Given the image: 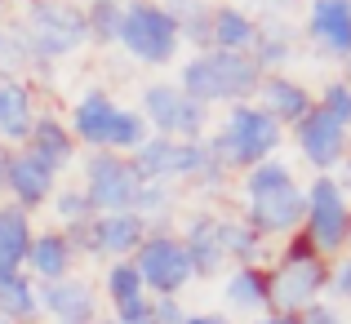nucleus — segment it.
Masks as SVG:
<instances>
[{"instance_id":"cd10ccee","label":"nucleus","mask_w":351,"mask_h":324,"mask_svg":"<svg viewBox=\"0 0 351 324\" xmlns=\"http://www.w3.org/2000/svg\"><path fill=\"white\" fill-rule=\"evenodd\" d=\"M160 5L173 18V27H178L182 49H191V53L209 49V23H214V5L209 0H160Z\"/></svg>"},{"instance_id":"2f4dec72","label":"nucleus","mask_w":351,"mask_h":324,"mask_svg":"<svg viewBox=\"0 0 351 324\" xmlns=\"http://www.w3.org/2000/svg\"><path fill=\"white\" fill-rule=\"evenodd\" d=\"M49 209H53V218H58V227H76V222L94 218V205H89V196L80 191V182H67V187L53 191Z\"/></svg>"},{"instance_id":"3c124183","label":"nucleus","mask_w":351,"mask_h":324,"mask_svg":"<svg viewBox=\"0 0 351 324\" xmlns=\"http://www.w3.org/2000/svg\"><path fill=\"white\" fill-rule=\"evenodd\" d=\"M0 205H5V200H0Z\"/></svg>"},{"instance_id":"8fccbe9b","label":"nucleus","mask_w":351,"mask_h":324,"mask_svg":"<svg viewBox=\"0 0 351 324\" xmlns=\"http://www.w3.org/2000/svg\"><path fill=\"white\" fill-rule=\"evenodd\" d=\"M76 5H94V0H76Z\"/></svg>"},{"instance_id":"f704fd0d","label":"nucleus","mask_w":351,"mask_h":324,"mask_svg":"<svg viewBox=\"0 0 351 324\" xmlns=\"http://www.w3.org/2000/svg\"><path fill=\"white\" fill-rule=\"evenodd\" d=\"M329 298H334V307L338 302H351V253L329 262Z\"/></svg>"},{"instance_id":"ddd939ff","label":"nucleus","mask_w":351,"mask_h":324,"mask_svg":"<svg viewBox=\"0 0 351 324\" xmlns=\"http://www.w3.org/2000/svg\"><path fill=\"white\" fill-rule=\"evenodd\" d=\"M129 262L138 266L143 289L152 293V298H182V289L196 280L178 231H152V236L138 245V253L129 258Z\"/></svg>"},{"instance_id":"0eeeda50","label":"nucleus","mask_w":351,"mask_h":324,"mask_svg":"<svg viewBox=\"0 0 351 324\" xmlns=\"http://www.w3.org/2000/svg\"><path fill=\"white\" fill-rule=\"evenodd\" d=\"M116 49H125V58L138 62V67L160 71V67H173L182 58V36L173 27V18L165 14L160 0H125Z\"/></svg>"},{"instance_id":"a19ab883","label":"nucleus","mask_w":351,"mask_h":324,"mask_svg":"<svg viewBox=\"0 0 351 324\" xmlns=\"http://www.w3.org/2000/svg\"><path fill=\"white\" fill-rule=\"evenodd\" d=\"M182 324H236L227 311H187V320Z\"/></svg>"},{"instance_id":"7ed1b4c3","label":"nucleus","mask_w":351,"mask_h":324,"mask_svg":"<svg viewBox=\"0 0 351 324\" xmlns=\"http://www.w3.org/2000/svg\"><path fill=\"white\" fill-rule=\"evenodd\" d=\"M134 169L143 182H187L191 191H223L232 182V169L218 160V151L209 147V134L196 138V142H173V138H147L134 155Z\"/></svg>"},{"instance_id":"2eb2a0df","label":"nucleus","mask_w":351,"mask_h":324,"mask_svg":"<svg viewBox=\"0 0 351 324\" xmlns=\"http://www.w3.org/2000/svg\"><path fill=\"white\" fill-rule=\"evenodd\" d=\"M285 142H293L298 160L307 164L311 173H338V164L347 160V147H351V129H343L320 107H311L307 116L285 134Z\"/></svg>"},{"instance_id":"4c0bfd02","label":"nucleus","mask_w":351,"mask_h":324,"mask_svg":"<svg viewBox=\"0 0 351 324\" xmlns=\"http://www.w3.org/2000/svg\"><path fill=\"white\" fill-rule=\"evenodd\" d=\"M276 258H316V245H311L302 231H293L289 240H280V253Z\"/></svg>"},{"instance_id":"6ab92c4d","label":"nucleus","mask_w":351,"mask_h":324,"mask_svg":"<svg viewBox=\"0 0 351 324\" xmlns=\"http://www.w3.org/2000/svg\"><path fill=\"white\" fill-rule=\"evenodd\" d=\"M40 120V94L27 76H0V147H23Z\"/></svg>"},{"instance_id":"6e6552de","label":"nucleus","mask_w":351,"mask_h":324,"mask_svg":"<svg viewBox=\"0 0 351 324\" xmlns=\"http://www.w3.org/2000/svg\"><path fill=\"white\" fill-rule=\"evenodd\" d=\"M138 111H143L152 138L196 142V138L209 134V107H200L191 94H182L178 80H152V85H143Z\"/></svg>"},{"instance_id":"c9c22d12","label":"nucleus","mask_w":351,"mask_h":324,"mask_svg":"<svg viewBox=\"0 0 351 324\" xmlns=\"http://www.w3.org/2000/svg\"><path fill=\"white\" fill-rule=\"evenodd\" d=\"M152 316H156V324H182L187 307H182V298H152Z\"/></svg>"},{"instance_id":"20e7f679","label":"nucleus","mask_w":351,"mask_h":324,"mask_svg":"<svg viewBox=\"0 0 351 324\" xmlns=\"http://www.w3.org/2000/svg\"><path fill=\"white\" fill-rule=\"evenodd\" d=\"M14 27L27 49V62L45 67V71L76 58L80 49H89L85 5H76V0H36V5H23Z\"/></svg>"},{"instance_id":"a18cd8bd","label":"nucleus","mask_w":351,"mask_h":324,"mask_svg":"<svg viewBox=\"0 0 351 324\" xmlns=\"http://www.w3.org/2000/svg\"><path fill=\"white\" fill-rule=\"evenodd\" d=\"M98 324H120V320H116V316H103V320H98Z\"/></svg>"},{"instance_id":"39448f33","label":"nucleus","mask_w":351,"mask_h":324,"mask_svg":"<svg viewBox=\"0 0 351 324\" xmlns=\"http://www.w3.org/2000/svg\"><path fill=\"white\" fill-rule=\"evenodd\" d=\"M182 94H191L200 107H236L254 103L263 89V71L254 67L249 53H223V49H200L187 53L173 76Z\"/></svg>"},{"instance_id":"09e8293b","label":"nucleus","mask_w":351,"mask_h":324,"mask_svg":"<svg viewBox=\"0 0 351 324\" xmlns=\"http://www.w3.org/2000/svg\"><path fill=\"white\" fill-rule=\"evenodd\" d=\"M9 5H14V0H9ZM18 5H36V0H18Z\"/></svg>"},{"instance_id":"c85d7f7f","label":"nucleus","mask_w":351,"mask_h":324,"mask_svg":"<svg viewBox=\"0 0 351 324\" xmlns=\"http://www.w3.org/2000/svg\"><path fill=\"white\" fill-rule=\"evenodd\" d=\"M103 298H107V307H112V316H125V311H134L138 302H147L152 293L143 289L138 266L125 258V262H107V271H103Z\"/></svg>"},{"instance_id":"412c9836","label":"nucleus","mask_w":351,"mask_h":324,"mask_svg":"<svg viewBox=\"0 0 351 324\" xmlns=\"http://www.w3.org/2000/svg\"><path fill=\"white\" fill-rule=\"evenodd\" d=\"M258 107L267 111V116L276 120V125L289 134L293 125H298L302 116H307L311 107H316V94H311L307 85H302L298 76H289V71H280V76H263V89H258L254 98Z\"/></svg>"},{"instance_id":"bb28decb","label":"nucleus","mask_w":351,"mask_h":324,"mask_svg":"<svg viewBox=\"0 0 351 324\" xmlns=\"http://www.w3.org/2000/svg\"><path fill=\"white\" fill-rule=\"evenodd\" d=\"M0 320L5 324H40V298L27 271L0 275Z\"/></svg>"},{"instance_id":"473e14b6","label":"nucleus","mask_w":351,"mask_h":324,"mask_svg":"<svg viewBox=\"0 0 351 324\" xmlns=\"http://www.w3.org/2000/svg\"><path fill=\"white\" fill-rule=\"evenodd\" d=\"M316 107L325 111V116H334L343 129H351V85H347L343 76H334V80H325V85H320Z\"/></svg>"},{"instance_id":"37998d69","label":"nucleus","mask_w":351,"mask_h":324,"mask_svg":"<svg viewBox=\"0 0 351 324\" xmlns=\"http://www.w3.org/2000/svg\"><path fill=\"white\" fill-rule=\"evenodd\" d=\"M245 324H298V316H280V311H267V316L245 320Z\"/></svg>"},{"instance_id":"4468645a","label":"nucleus","mask_w":351,"mask_h":324,"mask_svg":"<svg viewBox=\"0 0 351 324\" xmlns=\"http://www.w3.org/2000/svg\"><path fill=\"white\" fill-rule=\"evenodd\" d=\"M58 173L49 164H40L27 147H0V200L18 205L23 214H36L53 200L58 191Z\"/></svg>"},{"instance_id":"f8f14e48","label":"nucleus","mask_w":351,"mask_h":324,"mask_svg":"<svg viewBox=\"0 0 351 324\" xmlns=\"http://www.w3.org/2000/svg\"><path fill=\"white\" fill-rule=\"evenodd\" d=\"M271 280V311L302 316L316 302H329V258H276L267 262Z\"/></svg>"},{"instance_id":"423d86ee","label":"nucleus","mask_w":351,"mask_h":324,"mask_svg":"<svg viewBox=\"0 0 351 324\" xmlns=\"http://www.w3.org/2000/svg\"><path fill=\"white\" fill-rule=\"evenodd\" d=\"M209 147L218 151V160L232 173H249L263 160H276V155H280L285 129L258 103H236V107H227L223 125L209 134Z\"/></svg>"},{"instance_id":"a878e982","label":"nucleus","mask_w":351,"mask_h":324,"mask_svg":"<svg viewBox=\"0 0 351 324\" xmlns=\"http://www.w3.org/2000/svg\"><path fill=\"white\" fill-rule=\"evenodd\" d=\"M32 214H23L18 205H0V275L23 271L27 249H32Z\"/></svg>"},{"instance_id":"72a5a7b5","label":"nucleus","mask_w":351,"mask_h":324,"mask_svg":"<svg viewBox=\"0 0 351 324\" xmlns=\"http://www.w3.org/2000/svg\"><path fill=\"white\" fill-rule=\"evenodd\" d=\"M32 67L27 62V49L18 40V27L14 23H0V76H23Z\"/></svg>"},{"instance_id":"79ce46f5","label":"nucleus","mask_w":351,"mask_h":324,"mask_svg":"<svg viewBox=\"0 0 351 324\" xmlns=\"http://www.w3.org/2000/svg\"><path fill=\"white\" fill-rule=\"evenodd\" d=\"M334 178H338V187H343L347 196H351V147H347V160L338 164V173H334Z\"/></svg>"},{"instance_id":"49530a36","label":"nucleus","mask_w":351,"mask_h":324,"mask_svg":"<svg viewBox=\"0 0 351 324\" xmlns=\"http://www.w3.org/2000/svg\"><path fill=\"white\" fill-rule=\"evenodd\" d=\"M9 14V0H0V18H5Z\"/></svg>"},{"instance_id":"603ef678","label":"nucleus","mask_w":351,"mask_h":324,"mask_svg":"<svg viewBox=\"0 0 351 324\" xmlns=\"http://www.w3.org/2000/svg\"><path fill=\"white\" fill-rule=\"evenodd\" d=\"M0 324H5V320H0Z\"/></svg>"},{"instance_id":"ea45409f","label":"nucleus","mask_w":351,"mask_h":324,"mask_svg":"<svg viewBox=\"0 0 351 324\" xmlns=\"http://www.w3.org/2000/svg\"><path fill=\"white\" fill-rule=\"evenodd\" d=\"M120 324H156V316H152V298L147 302H138L134 311H125V316H116Z\"/></svg>"},{"instance_id":"1a4fd4ad","label":"nucleus","mask_w":351,"mask_h":324,"mask_svg":"<svg viewBox=\"0 0 351 324\" xmlns=\"http://www.w3.org/2000/svg\"><path fill=\"white\" fill-rule=\"evenodd\" d=\"M307 187V214H302V236L316 245L320 258H343L347 253V227H351V196L338 187L334 173H311Z\"/></svg>"},{"instance_id":"5701e85b","label":"nucleus","mask_w":351,"mask_h":324,"mask_svg":"<svg viewBox=\"0 0 351 324\" xmlns=\"http://www.w3.org/2000/svg\"><path fill=\"white\" fill-rule=\"evenodd\" d=\"M76 249L67 245V236H62L58 227H45L32 236V249H27V262L23 271L32 275L36 284H53V280H67V275H76Z\"/></svg>"},{"instance_id":"f3484780","label":"nucleus","mask_w":351,"mask_h":324,"mask_svg":"<svg viewBox=\"0 0 351 324\" xmlns=\"http://www.w3.org/2000/svg\"><path fill=\"white\" fill-rule=\"evenodd\" d=\"M36 298H40V316L49 324H98V320H103L98 284L85 280V275H67V280H53V284H36Z\"/></svg>"},{"instance_id":"9b49d317","label":"nucleus","mask_w":351,"mask_h":324,"mask_svg":"<svg viewBox=\"0 0 351 324\" xmlns=\"http://www.w3.org/2000/svg\"><path fill=\"white\" fill-rule=\"evenodd\" d=\"M80 191L89 196L94 214H134L143 178L134 160L116 151H85L80 155Z\"/></svg>"},{"instance_id":"9d476101","label":"nucleus","mask_w":351,"mask_h":324,"mask_svg":"<svg viewBox=\"0 0 351 324\" xmlns=\"http://www.w3.org/2000/svg\"><path fill=\"white\" fill-rule=\"evenodd\" d=\"M67 236V245L76 249V258H94V262H125L138 253L147 236H152V222L143 214H94L89 222L76 227H58Z\"/></svg>"},{"instance_id":"58836bf2","label":"nucleus","mask_w":351,"mask_h":324,"mask_svg":"<svg viewBox=\"0 0 351 324\" xmlns=\"http://www.w3.org/2000/svg\"><path fill=\"white\" fill-rule=\"evenodd\" d=\"M302 0H254V14L258 18H289Z\"/></svg>"},{"instance_id":"393cba45","label":"nucleus","mask_w":351,"mask_h":324,"mask_svg":"<svg viewBox=\"0 0 351 324\" xmlns=\"http://www.w3.org/2000/svg\"><path fill=\"white\" fill-rule=\"evenodd\" d=\"M258 36V14L245 5H214V23H209V49H223V53H249Z\"/></svg>"},{"instance_id":"e433bc0d","label":"nucleus","mask_w":351,"mask_h":324,"mask_svg":"<svg viewBox=\"0 0 351 324\" xmlns=\"http://www.w3.org/2000/svg\"><path fill=\"white\" fill-rule=\"evenodd\" d=\"M298 324H347V316L334 307V302H316L311 311H302Z\"/></svg>"},{"instance_id":"4be33fe9","label":"nucleus","mask_w":351,"mask_h":324,"mask_svg":"<svg viewBox=\"0 0 351 324\" xmlns=\"http://www.w3.org/2000/svg\"><path fill=\"white\" fill-rule=\"evenodd\" d=\"M298 27L289 23V18H258V36L254 45H249V58H254V67L263 71V76H280V71H289V62L298 58Z\"/></svg>"},{"instance_id":"f03ea898","label":"nucleus","mask_w":351,"mask_h":324,"mask_svg":"<svg viewBox=\"0 0 351 324\" xmlns=\"http://www.w3.org/2000/svg\"><path fill=\"white\" fill-rule=\"evenodd\" d=\"M67 129H71V138H76V147H85V151H116V155H134L138 147L152 138L143 111L116 103L112 89H103V85H89L85 94L71 103Z\"/></svg>"},{"instance_id":"c756f323","label":"nucleus","mask_w":351,"mask_h":324,"mask_svg":"<svg viewBox=\"0 0 351 324\" xmlns=\"http://www.w3.org/2000/svg\"><path fill=\"white\" fill-rule=\"evenodd\" d=\"M218 227H223L227 262H232V266H263L267 240L258 236L254 227H245V218H240V214H223V218H218Z\"/></svg>"},{"instance_id":"f257e3e1","label":"nucleus","mask_w":351,"mask_h":324,"mask_svg":"<svg viewBox=\"0 0 351 324\" xmlns=\"http://www.w3.org/2000/svg\"><path fill=\"white\" fill-rule=\"evenodd\" d=\"M302 214H307V187L285 155L240 173V218L263 240H289L293 231H302Z\"/></svg>"},{"instance_id":"b1692460","label":"nucleus","mask_w":351,"mask_h":324,"mask_svg":"<svg viewBox=\"0 0 351 324\" xmlns=\"http://www.w3.org/2000/svg\"><path fill=\"white\" fill-rule=\"evenodd\" d=\"M23 147H27V151H32L40 164H49L58 178L80 160V147H76V138H71L67 120L53 116V111H40V120L32 125V134H27V142H23Z\"/></svg>"},{"instance_id":"de8ad7c7","label":"nucleus","mask_w":351,"mask_h":324,"mask_svg":"<svg viewBox=\"0 0 351 324\" xmlns=\"http://www.w3.org/2000/svg\"><path fill=\"white\" fill-rule=\"evenodd\" d=\"M347 253H351V227H347Z\"/></svg>"},{"instance_id":"7c9ffc66","label":"nucleus","mask_w":351,"mask_h":324,"mask_svg":"<svg viewBox=\"0 0 351 324\" xmlns=\"http://www.w3.org/2000/svg\"><path fill=\"white\" fill-rule=\"evenodd\" d=\"M120 18H125V0H94V5H85L89 45H94V49H116Z\"/></svg>"},{"instance_id":"c03bdc74","label":"nucleus","mask_w":351,"mask_h":324,"mask_svg":"<svg viewBox=\"0 0 351 324\" xmlns=\"http://www.w3.org/2000/svg\"><path fill=\"white\" fill-rule=\"evenodd\" d=\"M343 80L351 85V53H347V62H343Z\"/></svg>"},{"instance_id":"dca6fc26","label":"nucleus","mask_w":351,"mask_h":324,"mask_svg":"<svg viewBox=\"0 0 351 324\" xmlns=\"http://www.w3.org/2000/svg\"><path fill=\"white\" fill-rule=\"evenodd\" d=\"M298 36L325 62H347L351 53V0H302Z\"/></svg>"},{"instance_id":"aec40b11","label":"nucleus","mask_w":351,"mask_h":324,"mask_svg":"<svg viewBox=\"0 0 351 324\" xmlns=\"http://www.w3.org/2000/svg\"><path fill=\"white\" fill-rule=\"evenodd\" d=\"M223 307H227V316H240V320H258L271 311L267 262L263 266H232L223 275Z\"/></svg>"},{"instance_id":"a211bd4d","label":"nucleus","mask_w":351,"mask_h":324,"mask_svg":"<svg viewBox=\"0 0 351 324\" xmlns=\"http://www.w3.org/2000/svg\"><path fill=\"white\" fill-rule=\"evenodd\" d=\"M218 209H196L187 218V227L178 231L182 249H187V262H191V275L196 280H223L232 271L227 262V249H223V227H218Z\"/></svg>"}]
</instances>
